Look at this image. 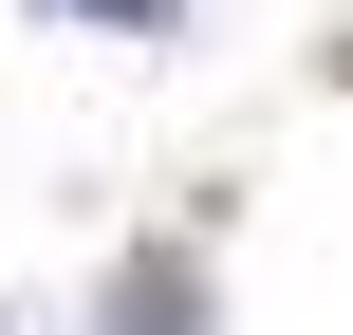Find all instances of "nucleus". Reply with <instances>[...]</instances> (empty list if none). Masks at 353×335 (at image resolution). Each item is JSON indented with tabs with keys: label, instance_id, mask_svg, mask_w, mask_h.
I'll list each match as a JSON object with an SVG mask.
<instances>
[{
	"label": "nucleus",
	"instance_id": "f257e3e1",
	"mask_svg": "<svg viewBox=\"0 0 353 335\" xmlns=\"http://www.w3.org/2000/svg\"><path fill=\"white\" fill-rule=\"evenodd\" d=\"M74 19H130V37H168V0H74Z\"/></svg>",
	"mask_w": 353,
	"mask_h": 335
}]
</instances>
